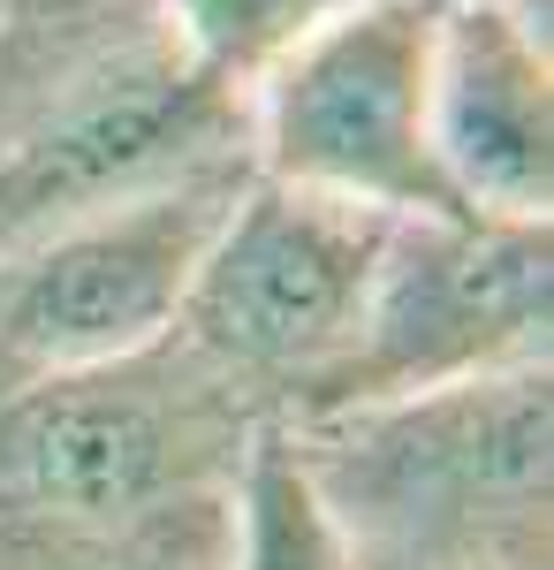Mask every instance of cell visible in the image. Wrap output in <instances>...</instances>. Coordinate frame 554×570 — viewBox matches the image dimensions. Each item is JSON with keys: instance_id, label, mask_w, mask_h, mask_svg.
Masks as SVG:
<instances>
[{"instance_id": "7a4b0ae2", "label": "cell", "mask_w": 554, "mask_h": 570, "mask_svg": "<svg viewBox=\"0 0 554 570\" xmlns=\"http://www.w3.org/2000/svg\"><path fill=\"white\" fill-rule=\"evenodd\" d=\"M214 168H251L244 99L182 61L152 0H0V252Z\"/></svg>"}, {"instance_id": "3957f363", "label": "cell", "mask_w": 554, "mask_h": 570, "mask_svg": "<svg viewBox=\"0 0 554 570\" xmlns=\"http://www.w3.org/2000/svg\"><path fill=\"white\" fill-rule=\"evenodd\" d=\"M357 570H554V373H478L281 426Z\"/></svg>"}, {"instance_id": "8992f818", "label": "cell", "mask_w": 554, "mask_h": 570, "mask_svg": "<svg viewBox=\"0 0 554 570\" xmlns=\"http://www.w3.org/2000/svg\"><path fill=\"white\" fill-rule=\"evenodd\" d=\"M441 0H365L244 99L251 168L387 220L456 214L426 137Z\"/></svg>"}, {"instance_id": "9c48e42d", "label": "cell", "mask_w": 554, "mask_h": 570, "mask_svg": "<svg viewBox=\"0 0 554 570\" xmlns=\"http://www.w3.org/2000/svg\"><path fill=\"white\" fill-rule=\"evenodd\" d=\"M365 0H152L182 61L220 85L228 99H251L297 46H311L327 23L357 16Z\"/></svg>"}, {"instance_id": "277c9868", "label": "cell", "mask_w": 554, "mask_h": 570, "mask_svg": "<svg viewBox=\"0 0 554 570\" xmlns=\"http://www.w3.org/2000/svg\"><path fill=\"white\" fill-rule=\"evenodd\" d=\"M387 244V214L258 176L228 198L175 312V343L266 426H297L335 389L357 343L365 289Z\"/></svg>"}, {"instance_id": "8fae6325", "label": "cell", "mask_w": 554, "mask_h": 570, "mask_svg": "<svg viewBox=\"0 0 554 570\" xmlns=\"http://www.w3.org/2000/svg\"><path fill=\"white\" fill-rule=\"evenodd\" d=\"M502 8H524V16H547V0H502Z\"/></svg>"}, {"instance_id": "5b68a950", "label": "cell", "mask_w": 554, "mask_h": 570, "mask_svg": "<svg viewBox=\"0 0 554 570\" xmlns=\"http://www.w3.org/2000/svg\"><path fill=\"white\" fill-rule=\"evenodd\" d=\"M554 335V220L418 214L387 220L380 266L365 289L357 343L311 419L456 389L478 373L547 365ZM304 426V419H297Z\"/></svg>"}, {"instance_id": "ba28073f", "label": "cell", "mask_w": 554, "mask_h": 570, "mask_svg": "<svg viewBox=\"0 0 554 570\" xmlns=\"http://www.w3.org/2000/svg\"><path fill=\"white\" fill-rule=\"evenodd\" d=\"M433 168L456 214H554V53L547 16L502 0H441L426 85Z\"/></svg>"}, {"instance_id": "6da1fadb", "label": "cell", "mask_w": 554, "mask_h": 570, "mask_svg": "<svg viewBox=\"0 0 554 570\" xmlns=\"http://www.w3.org/2000/svg\"><path fill=\"white\" fill-rule=\"evenodd\" d=\"M258 434L175 335L0 389V570H228Z\"/></svg>"}, {"instance_id": "30bf717a", "label": "cell", "mask_w": 554, "mask_h": 570, "mask_svg": "<svg viewBox=\"0 0 554 570\" xmlns=\"http://www.w3.org/2000/svg\"><path fill=\"white\" fill-rule=\"evenodd\" d=\"M228 570H357V556L342 548V532L327 525L311 480L289 456V434L266 426L244 472V502H236V540H228Z\"/></svg>"}, {"instance_id": "7c38bea8", "label": "cell", "mask_w": 554, "mask_h": 570, "mask_svg": "<svg viewBox=\"0 0 554 570\" xmlns=\"http://www.w3.org/2000/svg\"><path fill=\"white\" fill-rule=\"evenodd\" d=\"M410 570H478V563H410Z\"/></svg>"}, {"instance_id": "52a82bcc", "label": "cell", "mask_w": 554, "mask_h": 570, "mask_svg": "<svg viewBox=\"0 0 554 570\" xmlns=\"http://www.w3.org/2000/svg\"><path fill=\"white\" fill-rule=\"evenodd\" d=\"M251 168L168 183L99 214L53 220L0 252V389L115 365L168 343L198 252Z\"/></svg>"}]
</instances>
